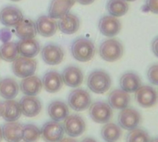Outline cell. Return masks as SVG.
<instances>
[{
  "label": "cell",
  "mask_w": 158,
  "mask_h": 142,
  "mask_svg": "<svg viewBox=\"0 0 158 142\" xmlns=\"http://www.w3.org/2000/svg\"><path fill=\"white\" fill-rule=\"evenodd\" d=\"M1 131L3 139L6 142H19L22 140V125L17 121L6 122Z\"/></svg>",
  "instance_id": "obj_18"
},
{
  "label": "cell",
  "mask_w": 158,
  "mask_h": 142,
  "mask_svg": "<svg viewBox=\"0 0 158 142\" xmlns=\"http://www.w3.org/2000/svg\"><path fill=\"white\" fill-rule=\"evenodd\" d=\"M122 135V130L119 126L115 123H106L101 129V136L106 142L118 141Z\"/></svg>",
  "instance_id": "obj_29"
},
{
  "label": "cell",
  "mask_w": 158,
  "mask_h": 142,
  "mask_svg": "<svg viewBox=\"0 0 158 142\" xmlns=\"http://www.w3.org/2000/svg\"><path fill=\"white\" fill-rule=\"evenodd\" d=\"M126 1H127V2H128V1H129V2H133V1H136V0H126Z\"/></svg>",
  "instance_id": "obj_43"
},
{
  "label": "cell",
  "mask_w": 158,
  "mask_h": 142,
  "mask_svg": "<svg viewBox=\"0 0 158 142\" xmlns=\"http://www.w3.org/2000/svg\"><path fill=\"white\" fill-rule=\"evenodd\" d=\"M149 142H158L157 139H154V140H150V141Z\"/></svg>",
  "instance_id": "obj_42"
},
{
  "label": "cell",
  "mask_w": 158,
  "mask_h": 142,
  "mask_svg": "<svg viewBox=\"0 0 158 142\" xmlns=\"http://www.w3.org/2000/svg\"><path fill=\"white\" fill-rule=\"evenodd\" d=\"M19 88L22 91V93H24V95H28V96H36L37 94H39L43 89V83L42 80L32 75L27 78H24L19 85Z\"/></svg>",
  "instance_id": "obj_22"
},
{
  "label": "cell",
  "mask_w": 158,
  "mask_h": 142,
  "mask_svg": "<svg viewBox=\"0 0 158 142\" xmlns=\"http://www.w3.org/2000/svg\"><path fill=\"white\" fill-rule=\"evenodd\" d=\"M71 54L73 57L80 62H88L92 60L95 54V46L93 41L80 37L71 44Z\"/></svg>",
  "instance_id": "obj_1"
},
{
  "label": "cell",
  "mask_w": 158,
  "mask_h": 142,
  "mask_svg": "<svg viewBox=\"0 0 158 142\" xmlns=\"http://www.w3.org/2000/svg\"><path fill=\"white\" fill-rule=\"evenodd\" d=\"M19 53L16 42H6L0 46V58L6 62H13Z\"/></svg>",
  "instance_id": "obj_30"
},
{
  "label": "cell",
  "mask_w": 158,
  "mask_h": 142,
  "mask_svg": "<svg viewBox=\"0 0 158 142\" xmlns=\"http://www.w3.org/2000/svg\"><path fill=\"white\" fill-rule=\"evenodd\" d=\"M41 137L45 142H58L64 136V128L57 121L45 123L40 130Z\"/></svg>",
  "instance_id": "obj_9"
},
{
  "label": "cell",
  "mask_w": 158,
  "mask_h": 142,
  "mask_svg": "<svg viewBox=\"0 0 158 142\" xmlns=\"http://www.w3.org/2000/svg\"><path fill=\"white\" fill-rule=\"evenodd\" d=\"M77 2H79V3L81 4V5L87 6V5H90V4L94 3V0H77Z\"/></svg>",
  "instance_id": "obj_37"
},
{
  "label": "cell",
  "mask_w": 158,
  "mask_h": 142,
  "mask_svg": "<svg viewBox=\"0 0 158 142\" xmlns=\"http://www.w3.org/2000/svg\"><path fill=\"white\" fill-rule=\"evenodd\" d=\"M149 134L142 128H134L126 137V142H149L150 141Z\"/></svg>",
  "instance_id": "obj_33"
},
{
  "label": "cell",
  "mask_w": 158,
  "mask_h": 142,
  "mask_svg": "<svg viewBox=\"0 0 158 142\" xmlns=\"http://www.w3.org/2000/svg\"><path fill=\"white\" fill-rule=\"evenodd\" d=\"M40 136V129L36 126L32 124L22 126V140L24 142H36Z\"/></svg>",
  "instance_id": "obj_32"
},
{
  "label": "cell",
  "mask_w": 158,
  "mask_h": 142,
  "mask_svg": "<svg viewBox=\"0 0 158 142\" xmlns=\"http://www.w3.org/2000/svg\"><path fill=\"white\" fill-rule=\"evenodd\" d=\"M19 91V86L18 82L11 79L6 78L0 80V96L6 100L14 99Z\"/></svg>",
  "instance_id": "obj_28"
},
{
  "label": "cell",
  "mask_w": 158,
  "mask_h": 142,
  "mask_svg": "<svg viewBox=\"0 0 158 142\" xmlns=\"http://www.w3.org/2000/svg\"><path fill=\"white\" fill-rule=\"evenodd\" d=\"M63 83L71 88H77L81 86L83 82V73L82 71L75 66H69L66 67L62 72Z\"/></svg>",
  "instance_id": "obj_15"
},
{
  "label": "cell",
  "mask_w": 158,
  "mask_h": 142,
  "mask_svg": "<svg viewBox=\"0 0 158 142\" xmlns=\"http://www.w3.org/2000/svg\"><path fill=\"white\" fill-rule=\"evenodd\" d=\"M135 92V99L142 107L150 108L156 103L157 93L153 87L143 85L141 86Z\"/></svg>",
  "instance_id": "obj_11"
},
{
  "label": "cell",
  "mask_w": 158,
  "mask_h": 142,
  "mask_svg": "<svg viewBox=\"0 0 158 142\" xmlns=\"http://www.w3.org/2000/svg\"><path fill=\"white\" fill-rule=\"evenodd\" d=\"M37 67V63L33 58L19 56L12 62V71L13 73L20 79H24L32 76Z\"/></svg>",
  "instance_id": "obj_5"
},
{
  "label": "cell",
  "mask_w": 158,
  "mask_h": 142,
  "mask_svg": "<svg viewBox=\"0 0 158 142\" xmlns=\"http://www.w3.org/2000/svg\"><path fill=\"white\" fill-rule=\"evenodd\" d=\"M112 84L109 74L104 70L93 71L87 79V86L94 93L103 94L106 92Z\"/></svg>",
  "instance_id": "obj_2"
},
{
  "label": "cell",
  "mask_w": 158,
  "mask_h": 142,
  "mask_svg": "<svg viewBox=\"0 0 158 142\" xmlns=\"http://www.w3.org/2000/svg\"><path fill=\"white\" fill-rule=\"evenodd\" d=\"M98 29L100 32L106 37H114L121 30V22L118 18L109 16H104L98 22Z\"/></svg>",
  "instance_id": "obj_10"
},
{
  "label": "cell",
  "mask_w": 158,
  "mask_h": 142,
  "mask_svg": "<svg viewBox=\"0 0 158 142\" xmlns=\"http://www.w3.org/2000/svg\"><path fill=\"white\" fill-rule=\"evenodd\" d=\"M81 142H96V140L93 138H84Z\"/></svg>",
  "instance_id": "obj_39"
},
{
  "label": "cell",
  "mask_w": 158,
  "mask_h": 142,
  "mask_svg": "<svg viewBox=\"0 0 158 142\" xmlns=\"http://www.w3.org/2000/svg\"><path fill=\"white\" fill-rule=\"evenodd\" d=\"M37 32L43 37H51L57 30V22L49 16L39 17L35 23Z\"/></svg>",
  "instance_id": "obj_16"
},
{
  "label": "cell",
  "mask_w": 158,
  "mask_h": 142,
  "mask_svg": "<svg viewBox=\"0 0 158 142\" xmlns=\"http://www.w3.org/2000/svg\"><path fill=\"white\" fill-rule=\"evenodd\" d=\"M3 140V137H2V131H1V128H0V142L2 141Z\"/></svg>",
  "instance_id": "obj_41"
},
{
  "label": "cell",
  "mask_w": 158,
  "mask_h": 142,
  "mask_svg": "<svg viewBox=\"0 0 158 142\" xmlns=\"http://www.w3.org/2000/svg\"><path fill=\"white\" fill-rule=\"evenodd\" d=\"M80 25L81 22L79 18L76 15L69 12L59 18V21L57 22V29H59L63 33L69 35L77 32Z\"/></svg>",
  "instance_id": "obj_20"
},
{
  "label": "cell",
  "mask_w": 158,
  "mask_h": 142,
  "mask_svg": "<svg viewBox=\"0 0 158 142\" xmlns=\"http://www.w3.org/2000/svg\"><path fill=\"white\" fill-rule=\"evenodd\" d=\"M3 110H4V103L0 101V117L2 116L3 114Z\"/></svg>",
  "instance_id": "obj_40"
},
{
  "label": "cell",
  "mask_w": 158,
  "mask_h": 142,
  "mask_svg": "<svg viewBox=\"0 0 158 142\" xmlns=\"http://www.w3.org/2000/svg\"><path fill=\"white\" fill-rule=\"evenodd\" d=\"M41 55L45 64L49 66H56L63 61L64 52L60 46L54 43H49L42 49Z\"/></svg>",
  "instance_id": "obj_12"
},
{
  "label": "cell",
  "mask_w": 158,
  "mask_h": 142,
  "mask_svg": "<svg viewBox=\"0 0 158 142\" xmlns=\"http://www.w3.org/2000/svg\"><path fill=\"white\" fill-rule=\"evenodd\" d=\"M15 31L17 37L20 40L34 38L37 33L35 23L29 18H24L15 26Z\"/></svg>",
  "instance_id": "obj_24"
},
{
  "label": "cell",
  "mask_w": 158,
  "mask_h": 142,
  "mask_svg": "<svg viewBox=\"0 0 158 142\" xmlns=\"http://www.w3.org/2000/svg\"><path fill=\"white\" fill-rule=\"evenodd\" d=\"M19 142H20V141H19Z\"/></svg>",
  "instance_id": "obj_45"
},
{
  "label": "cell",
  "mask_w": 158,
  "mask_h": 142,
  "mask_svg": "<svg viewBox=\"0 0 158 142\" xmlns=\"http://www.w3.org/2000/svg\"><path fill=\"white\" fill-rule=\"evenodd\" d=\"M21 114L27 117H34L42 111V103L35 96H23L19 101Z\"/></svg>",
  "instance_id": "obj_13"
},
{
  "label": "cell",
  "mask_w": 158,
  "mask_h": 142,
  "mask_svg": "<svg viewBox=\"0 0 158 142\" xmlns=\"http://www.w3.org/2000/svg\"><path fill=\"white\" fill-rule=\"evenodd\" d=\"M76 0H52L49 8L48 16L54 19L60 18L69 12Z\"/></svg>",
  "instance_id": "obj_17"
},
{
  "label": "cell",
  "mask_w": 158,
  "mask_h": 142,
  "mask_svg": "<svg viewBox=\"0 0 158 142\" xmlns=\"http://www.w3.org/2000/svg\"><path fill=\"white\" fill-rule=\"evenodd\" d=\"M48 115L53 121H63L69 115V106L62 101H54L48 106Z\"/></svg>",
  "instance_id": "obj_26"
},
{
  "label": "cell",
  "mask_w": 158,
  "mask_h": 142,
  "mask_svg": "<svg viewBox=\"0 0 158 142\" xmlns=\"http://www.w3.org/2000/svg\"><path fill=\"white\" fill-rule=\"evenodd\" d=\"M152 50H153V52H154V54H155V55L156 56H158V38H155V40L153 41V43H152Z\"/></svg>",
  "instance_id": "obj_36"
},
{
  "label": "cell",
  "mask_w": 158,
  "mask_h": 142,
  "mask_svg": "<svg viewBox=\"0 0 158 142\" xmlns=\"http://www.w3.org/2000/svg\"><path fill=\"white\" fill-rule=\"evenodd\" d=\"M131 103V96L128 92L121 89L113 91L108 96V104L111 108L122 110L129 106Z\"/></svg>",
  "instance_id": "obj_23"
},
{
  "label": "cell",
  "mask_w": 158,
  "mask_h": 142,
  "mask_svg": "<svg viewBox=\"0 0 158 142\" xmlns=\"http://www.w3.org/2000/svg\"><path fill=\"white\" fill-rule=\"evenodd\" d=\"M58 142H77V140H75L74 139L69 137V138H62Z\"/></svg>",
  "instance_id": "obj_38"
},
{
  "label": "cell",
  "mask_w": 158,
  "mask_h": 142,
  "mask_svg": "<svg viewBox=\"0 0 158 142\" xmlns=\"http://www.w3.org/2000/svg\"><path fill=\"white\" fill-rule=\"evenodd\" d=\"M43 87L49 93H55L61 90L63 86V79L61 75L55 70L47 71L42 80Z\"/></svg>",
  "instance_id": "obj_19"
},
{
  "label": "cell",
  "mask_w": 158,
  "mask_h": 142,
  "mask_svg": "<svg viewBox=\"0 0 158 142\" xmlns=\"http://www.w3.org/2000/svg\"><path fill=\"white\" fill-rule=\"evenodd\" d=\"M3 103H4V110H3L2 117L4 118V120L6 122L18 121V119H19V117L22 115L19 103L13 99L6 100Z\"/></svg>",
  "instance_id": "obj_27"
},
{
  "label": "cell",
  "mask_w": 158,
  "mask_h": 142,
  "mask_svg": "<svg viewBox=\"0 0 158 142\" xmlns=\"http://www.w3.org/2000/svg\"><path fill=\"white\" fill-rule=\"evenodd\" d=\"M22 18L23 14L17 6H6L0 10V22L6 27L16 26Z\"/></svg>",
  "instance_id": "obj_14"
},
{
  "label": "cell",
  "mask_w": 158,
  "mask_h": 142,
  "mask_svg": "<svg viewBox=\"0 0 158 142\" xmlns=\"http://www.w3.org/2000/svg\"><path fill=\"white\" fill-rule=\"evenodd\" d=\"M120 88L124 91L128 93L135 92L141 86H142V80L140 77L131 71L124 73L120 78Z\"/></svg>",
  "instance_id": "obj_25"
},
{
  "label": "cell",
  "mask_w": 158,
  "mask_h": 142,
  "mask_svg": "<svg viewBox=\"0 0 158 142\" xmlns=\"http://www.w3.org/2000/svg\"><path fill=\"white\" fill-rule=\"evenodd\" d=\"M142 121L141 114L134 108L126 107L118 115V126L125 130H132L140 125Z\"/></svg>",
  "instance_id": "obj_7"
},
{
  "label": "cell",
  "mask_w": 158,
  "mask_h": 142,
  "mask_svg": "<svg viewBox=\"0 0 158 142\" xmlns=\"http://www.w3.org/2000/svg\"><path fill=\"white\" fill-rule=\"evenodd\" d=\"M64 131L70 138H77L81 136L85 129L86 124L84 119L79 115H71L68 116L64 119Z\"/></svg>",
  "instance_id": "obj_8"
},
{
  "label": "cell",
  "mask_w": 158,
  "mask_h": 142,
  "mask_svg": "<svg viewBox=\"0 0 158 142\" xmlns=\"http://www.w3.org/2000/svg\"><path fill=\"white\" fill-rule=\"evenodd\" d=\"M123 45L115 39L104 41L99 47V55L106 62H115L123 55Z\"/></svg>",
  "instance_id": "obj_3"
},
{
  "label": "cell",
  "mask_w": 158,
  "mask_h": 142,
  "mask_svg": "<svg viewBox=\"0 0 158 142\" xmlns=\"http://www.w3.org/2000/svg\"><path fill=\"white\" fill-rule=\"evenodd\" d=\"M147 77L149 81L154 84V85H158V65L154 64L152 65L147 71Z\"/></svg>",
  "instance_id": "obj_34"
},
{
  "label": "cell",
  "mask_w": 158,
  "mask_h": 142,
  "mask_svg": "<svg viewBox=\"0 0 158 142\" xmlns=\"http://www.w3.org/2000/svg\"><path fill=\"white\" fill-rule=\"evenodd\" d=\"M144 12H153L155 14L158 13V0H146L144 6L143 7Z\"/></svg>",
  "instance_id": "obj_35"
},
{
  "label": "cell",
  "mask_w": 158,
  "mask_h": 142,
  "mask_svg": "<svg viewBox=\"0 0 158 142\" xmlns=\"http://www.w3.org/2000/svg\"><path fill=\"white\" fill-rule=\"evenodd\" d=\"M17 43H18L19 53L21 56L33 58L40 53L41 50L40 43L34 38L23 39L18 42Z\"/></svg>",
  "instance_id": "obj_21"
},
{
  "label": "cell",
  "mask_w": 158,
  "mask_h": 142,
  "mask_svg": "<svg viewBox=\"0 0 158 142\" xmlns=\"http://www.w3.org/2000/svg\"><path fill=\"white\" fill-rule=\"evenodd\" d=\"M11 1H13V2H19V1H20V0H11Z\"/></svg>",
  "instance_id": "obj_44"
},
{
  "label": "cell",
  "mask_w": 158,
  "mask_h": 142,
  "mask_svg": "<svg viewBox=\"0 0 158 142\" xmlns=\"http://www.w3.org/2000/svg\"><path fill=\"white\" fill-rule=\"evenodd\" d=\"M89 114L92 120L97 124H106L113 117V110L106 102L99 101L91 103Z\"/></svg>",
  "instance_id": "obj_4"
},
{
  "label": "cell",
  "mask_w": 158,
  "mask_h": 142,
  "mask_svg": "<svg viewBox=\"0 0 158 142\" xmlns=\"http://www.w3.org/2000/svg\"><path fill=\"white\" fill-rule=\"evenodd\" d=\"M68 103L72 110L81 112L89 108L92 103V98L87 91L82 89H76L69 93Z\"/></svg>",
  "instance_id": "obj_6"
},
{
  "label": "cell",
  "mask_w": 158,
  "mask_h": 142,
  "mask_svg": "<svg viewBox=\"0 0 158 142\" xmlns=\"http://www.w3.org/2000/svg\"><path fill=\"white\" fill-rule=\"evenodd\" d=\"M106 10L113 17H122L128 12L129 4L126 0H108Z\"/></svg>",
  "instance_id": "obj_31"
}]
</instances>
